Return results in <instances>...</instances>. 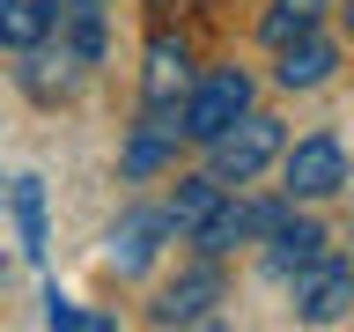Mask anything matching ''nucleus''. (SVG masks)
Instances as JSON below:
<instances>
[{
	"label": "nucleus",
	"mask_w": 354,
	"mask_h": 332,
	"mask_svg": "<svg viewBox=\"0 0 354 332\" xmlns=\"http://www.w3.org/2000/svg\"><path fill=\"white\" fill-rule=\"evenodd\" d=\"M273 155H281V118L243 111L236 126H221L214 140H207V170H214L221 185H251V177H259Z\"/></svg>",
	"instance_id": "nucleus-1"
},
{
	"label": "nucleus",
	"mask_w": 354,
	"mask_h": 332,
	"mask_svg": "<svg viewBox=\"0 0 354 332\" xmlns=\"http://www.w3.org/2000/svg\"><path fill=\"white\" fill-rule=\"evenodd\" d=\"M243 111H251V74H243V66H214V74L185 96V133H192V140H214L221 126H236Z\"/></svg>",
	"instance_id": "nucleus-2"
},
{
	"label": "nucleus",
	"mask_w": 354,
	"mask_h": 332,
	"mask_svg": "<svg viewBox=\"0 0 354 332\" xmlns=\"http://www.w3.org/2000/svg\"><path fill=\"white\" fill-rule=\"evenodd\" d=\"M281 185H288V199H332L347 185V148H339L332 133L295 140V148L281 155Z\"/></svg>",
	"instance_id": "nucleus-3"
},
{
	"label": "nucleus",
	"mask_w": 354,
	"mask_h": 332,
	"mask_svg": "<svg viewBox=\"0 0 354 332\" xmlns=\"http://www.w3.org/2000/svg\"><path fill=\"white\" fill-rule=\"evenodd\" d=\"M354 310V266L339 259H310L295 273V317L303 325H332V317H347Z\"/></svg>",
	"instance_id": "nucleus-4"
},
{
	"label": "nucleus",
	"mask_w": 354,
	"mask_h": 332,
	"mask_svg": "<svg viewBox=\"0 0 354 332\" xmlns=\"http://www.w3.org/2000/svg\"><path fill=\"white\" fill-rule=\"evenodd\" d=\"M281 214H288L281 199H266V207H229V199H221L214 214H207V221H199V229H192V243H199V251H207V259H221V251H236L243 237H259V229H273V221H281Z\"/></svg>",
	"instance_id": "nucleus-5"
},
{
	"label": "nucleus",
	"mask_w": 354,
	"mask_h": 332,
	"mask_svg": "<svg viewBox=\"0 0 354 332\" xmlns=\"http://www.w3.org/2000/svg\"><path fill=\"white\" fill-rule=\"evenodd\" d=\"M170 237V214H155V207H133L118 229H111V273H148L155 251Z\"/></svg>",
	"instance_id": "nucleus-6"
},
{
	"label": "nucleus",
	"mask_w": 354,
	"mask_h": 332,
	"mask_svg": "<svg viewBox=\"0 0 354 332\" xmlns=\"http://www.w3.org/2000/svg\"><path fill=\"white\" fill-rule=\"evenodd\" d=\"M214 295H221V273H214V266H192L177 288H162V303H155L148 317H155V325H199V317L214 310Z\"/></svg>",
	"instance_id": "nucleus-7"
},
{
	"label": "nucleus",
	"mask_w": 354,
	"mask_h": 332,
	"mask_svg": "<svg viewBox=\"0 0 354 332\" xmlns=\"http://www.w3.org/2000/svg\"><path fill=\"white\" fill-rule=\"evenodd\" d=\"M266 237H273V251H266V259H273V273H303L310 259H325V229H317L310 214H295V221L281 214Z\"/></svg>",
	"instance_id": "nucleus-8"
},
{
	"label": "nucleus",
	"mask_w": 354,
	"mask_h": 332,
	"mask_svg": "<svg viewBox=\"0 0 354 332\" xmlns=\"http://www.w3.org/2000/svg\"><path fill=\"white\" fill-rule=\"evenodd\" d=\"M185 82H192V59H185V44L155 37V44H148V74H140V96L162 111V104H177V89H185Z\"/></svg>",
	"instance_id": "nucleus-9"
},
{
	"label": "nucleus",
	"mask_w": 354,
	"mask_h": 332,
	"mask_svg": "<svg viewBox=\"0 0 354 332\" xmlns=\"http://www.w3.org/2000/svg\"><path fill=\"white\" fill-rule=\"evenodd\" d=\"M332 66H339V52H332L325 37L281 44V89H317V82H332Z\"/></svg>",
	"instance_id": "nucleus-10"
},
{
	"label": "nucleus",
	"mask_w": 354,
	"mask_h": 332,
	"mask_svg": "<svg viewBox=\"0 0 354 332\" xmlns=\"http://www.w3.org/2000/svg\"><path fill=\"white\" fill-rule=\"evenodd\" d=\"M59 22H66V52L82 66L104 59V0H59Z\"/></svg>",
	"instance_id": "nucleus-11"
},
{
	"label": "nucleus",
	"mask_w": 354,
	"mask_h": 332,
	"mask_svg": "<svg viewBox=\"0 0 354 332\" xmlns=\"http://www.w3.org/2000/svg\"><path fill=\"white\" fill-rule=\"evenodd\" d=\"M52 22H59V0H0V44L15 52H30Z\"/></svg>",
	"instance_id": "nucleus-12"
},
{
	"label": "nucleus",
	"mask_w": 354,
	"mask_h": 332,
	"mask_svg": "<svg viewBox=\"0 0 354 332\" xmlns=\"http://www.w3.org/2000/svg\"><path fill=\"white\" fill-rule=\"evenodd\" d=\"M221 207V177L207 170V177H177V199H170V229H185V237H192L199 221L214 214Z\"/></svg>",
	"instance_id": "nucleus-13"
},
{
	"label": "nucleus",
	"mask_w": 354,
	"mask_h": 332,
	"mask_svg": "<svg viewBox=\"0 0 354 332\" xmlns=\"http://www.w3.org/2000/svg\"><path fill=\"white\" fill-rule=\"evenodd\" d=\"M317 15H325V0H273L266 22H259V37H266V44H295V37L317 30Z\"/></svg>",
	"instance_id": "nucleus-14"
},
{
	"label": "nucleus",
	"mask_w": 354,
	"mask_h": 332,
	"mask_svg": "<svg viewBox=\"0 0 354 332\" xmlns=\"http://www.w3.org/2000/svg\"><path fill=\"white\" fill-rule=\"evenodd\" d=\"M177 133H185V126H162V118H148V126L133 133V148H126V170H133V177L162 170V155L177 148Z\"/></svg>",
	"instance_id": "nucleus-15"
},
{
	"label": "nucleus",
	"mask_w": 354,
	"mask_h": 332,
	"mask_svg": "<svg viewBox=\"0 0 354 332\" xmlns=\"http://www.w3.org/2000/svg\"><path fill=\"white\" fill-rule=\"evenodd\" d=\"M8 199H15V214H22V243L44 259V185H37V177H15Z\"/></svg>",
	"instance_id": "nucleus-16"
},
{
	"label": "nucleus",
	"mask_w": 354,
	"mask_h": 332,
	"mask_svg": "<svg viewBox=\"0 0 354 332\" xmlns=\"http://www.w3.org/2000/svg\"><path fill=\"white\" fill-rule=\"evenodd\" d=\"M44 325H66V332H111V317H96V310H82V303H66V295H52V303H44Z\"/></svg>",
	"instance_id": "nucleus-17"
},
{
	"label": "nucleus",
	"mask_w": 354,
	"mask_h": 332,
	"mask_svg": "<svg viewBox=\"0 0 354 332\" xmlns=\"http://www.w3.org/2000/svg\"><path fill=\"white\" fill-rule=\"evenodd\" d=\"M347 22H354V0H347Z\"/></svg>",
	"instance_id": "nucleus-18"
}]
</instances>
